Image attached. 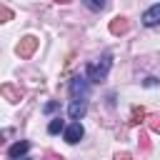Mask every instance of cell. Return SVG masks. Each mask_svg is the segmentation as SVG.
<instances>
[{
	"instance_id": "e0dca14e",
	"label": "cell",
	"mask_w": 160,
	"mask_h": 160,
	"mask_svg": "<svg viewBox=\"0 0 160 160\" xmlns=\"http://www.w3.org/2000/svg\"><path fill=\"white\" fill-rule=\"evenodd\" d=\"M115 160H132V155H130V152H118Z\"/></svg>"
},
{
	"instance_id": "ffe728a7",
	"label": "cell",
	"mask_w": 160,
	"mask_h": 160,
	"mask_svg": "<svg viewBox=\"0 0 160 160\" xmlns=\"http://www.w3.org/2000/svg\"><path fill=\"white\" fill-rule=\"evenodd\" d=\"M2 140H5V135H2V132H0V145H2Z\"/></svg>"
},
{
	"instance_id": "2e32d148",
	"label": "cell",
	"mask_w": 160,
	"mask_h": 160,
	"mask_svg": "<svg viewBox=\"0 0 160 160\" xmlns=\"http://www.w3.org/2000/svg\"><path fill=\"white\" fill-rule=\"evenodd\" d=\"M45 160H65V158H62V155H58V152H52V150H50V152H45Z\"/></svg>"
},
{
	"instance_id": "277c9868",
	"label": "cell",
	"mask_w": 160,
	"mask_h": 160,
	"mask_svg": "<svg viewBox=\"0 0 160 160\" xmlns=\"http://www.w3.org/2000/svg\"><path fill=\"white\" fill-rule=\"evenodd\" d=\"M0 92H2V98H5L8 102H12V105L22 100V90H20V88H15L12 82H5V85H0Z\"/></svg>"
},
{
	"instance_id": "d6986e66",
	"label": "cell",
	"mask_w": 160,
	"mask_h": 160,
	"mask_svg": "<svg viewBox=\"0 0 160 160\" xmlns=\"http://www.w3.org/2000/svg\"><path fill=\"white\" fill-rule=\"evenodd\" d=\"M55 2H60V5H68V2H70V0H55Z\"/></svg>"
},
{
	"instance_id": "7a4b0ae2",
	"label": "cell",
	"mask_w": 160,
	"mask_h": 160,
	"mask_svg": "<svg viewBox=\"0 0 160 160\" xmlns=\"http://www.w3.org/2000/svg\"><path fill=\"white\" fill-rule=\"evenodd\" d=\"M35 50H38V38H35V35H25V38H22V40L15 45L18 58H30Z\"/></svg>"
},
{
	"instance_id": "3957f363",
	"label": "cell",
	"mask_w": 160,
	"mask_h": 160,
	"mask_svg": "<svg viewBox=\"0 0 160 160\" xmlns=\"http://www.w3.org/2000/svg\"><path fill=\"white\" fill-rule=\"evenodd\" d=\"M68 112H70V118H72L75 122H80V118L88 112V100H85V98H72V102H70Z\"/></svg>"
},
{
	"instance_id": "30bf717a",
	"label": "cell",
	"mask_w": 160,
	"mask_h": 160,
	"mask_svg": "<svg viewBox=\"0 0 160 160\" xmlns=\"http://www.w3.org/2000/svg\"><path fill=\"white\" fill-rule=\"evenodd\" d=\"M142 120H145V110H142V108H138V105H135V108H132V110H130V122H132V125H140V122H142Z\"/></svg>"
},
{
	"instance_id": "5b68a950",
	"label": "cell",
	"mask_w": 160,
	"mask_h": 160,
	"mask_svg": "<svg viewBox=\"0 0 160 160\" xmlns=\"http://www.w3.org/2000/svg\"><path fill=\"white\" fill-rule=\"evenodd\" d=\"M82 135H85V130H82V125H80V122H70V125L65 128V142H70V145L80 142V140H82Z\"/></svg>"
},
{
	"instance_id": "5bb4252c",
	"label": "cell",
	"mask_w": 160,
	"mask_h": 160,
	"mask_svg": "<svg viewBox=\"0 0 160 160\" xmlns=\"http://www.w3.org/2000/svg\"><path fill=\"white\" fill-rule=\"evenodd\" d=\"M82 2H85L90 10H102V8H105V2H102V0H82Z\"/></svg>"
},
{
	"instance_id": "8992f818",
	"label": "cell",
	"mask_w": 160,
	"mask_h": 160,
	"mask_svg": "<svg viewBox=\"0 0 160 160\" xmlns=\"http://www.w3.org/2000/svg\"><path fill=\"white\" fill-rule=\"evenodd\" d=\"M70 92L72 98H88V78H72Z\"/></svg>"
},
{
	"instance_id": "ba28073f",
	"label": "cell",
	"mask_w": 160,
	"mask_h": 160,
	"mask_svg": "<svg viewBox=\"0 0 160 160\" xmlns=\"http://www.w3.org/2000/svg\"><path fill=\"white\" fill-rule=\"evenodd\" d=\"M128 30H130L128 18H112V20H110V32H112V35H125Z\"/></svg>"
},
{
	"instance_id": "7c38bea8",
	"label": "cell",
	"mask_w": 160,
	"mask_h": 160,
	"mask_svg": "<svg viewBox=\"0 0 160 160\" xmlns=\"http://www.w3.org/2000/svg\"><path fill=\"white\" fill-rule=\"evenodd\" d=\"M8 20H12V10L8 5H0V22H8Z\"/></svg>"
},
{
	"instance_id": "4fadbf2b",
	"label": "cell",
	"mask_w": 160,
	"mask_h": 160,
	"mask_svg": "<svg viewBox=\"0 0 160 160\" xmlns=\"http://www.w3.org/2000/svg\"><path fill=\"white\" fill-rule=\"evenodd\" d=\"M148 125H150L152 132H160V115H150L148 118Z\"/></svg>"
},
{
	"instance_id": "9a60e30c",
	"label": "cell",
	"mask_w": 160,
	"mask_h": 160,
	"mask_svg": "<svg viewBox=\"0 0 160 160\" xmlns=\"http://www.w3.org/2000/svg\"><path fill=\"white\" fill-rule=\"evenodd\" d=\"M140 145H142V150H150V140H148L145 132H140Z\"/></svg>"
},
{
	"instance_id": "ac0fdd59",
	"label": "cell",
	"mask_w": 160,
	"mask_h": 160,
	"mask_svg": "<svg viewBox=\"0 0 160 160\" xmlns=\"http://www.w3.org/2000/svg\"><path fill=\"white\" fill-rule=\"evenodd\" d=\"M52 110H58V102H48L45 105V112H52Z\"/></svg>"
},
{
	"instance_id": "9c48e42d",
	"label": "cell",
	"mask_w": 160,
	"mask_h": 160,
	"mask_svg": "<svg viewBox=\"0 0 160 160\" xmlns=\"http://www.w3.org/2000/svg\"><path fill=\"white\" fill-rule=\"evenodd\" d=\"M30 150V142L28 140H20V142H15V145H10V150H8V155L12 158V160H18V158H22L25 152Z\"/></svg>"
},
{
	"instance_id": "8fae6325",
	"label": "cell",
	"mask_w": 160,
	"mask_h": 160,
	"mask_svg": "<svg viewBox=\"0 0 160 160\" xmlns=\"http://www.w3.org/2000/svg\"><path fill=\"white\" fill-rule=\"evenodd\" d=\"M60 130H65V122H62L60 118H52L50 125H48V132H50V135H58Z\"/></svg>"
},
{
	"instance_id": "6da1fadb",
	"label": "cell",
	"mask_w": 160,
	"mask_h": 160,
	"mask_svg": "<svg viewBox=\"0 0 160 160\" xmlns=\"http://www.w3.org/2000/svg\"><path fill=\"white\" fill-rule=\"evenodd\" d=\"M110 65H112L110 55H102V58H100V62H90V65H88V70H85L88 80H90V82H100V80H105V78H108Z\"/></svg>"
},
{
	"instance_id": "52a82bcc",
	"label": "cell",
	"mask_w": 160,
	"mask_h": 160,
	"mask_svg": "<svg viewBox=\"0 0 160 160\" xmlns=\"http://www.w3.org/2000/svg\"><path fill=\"white\" fill-rule=\"evenodd\" d=\"M142 22H145L148 28H152V25H160V5H152V8H148V10L142 12Z\"/></svg>"
}]
</instances>
